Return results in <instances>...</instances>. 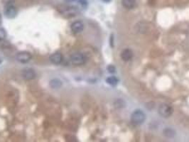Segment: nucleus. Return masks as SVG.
<instances>
[{
    "label": "nucleus",
    "instance_id": "obj_1",
    "mask_svg": "<svg viewBox=\"0 0 189 142\" xmlns=\"http://www.w3.org/2000/svg\"><path fill=\"white\" fill-rule=\"evenodd\" d=\"M146 115L142 110H135L132 114L131 121L134 125H140L145 121Z\"/></svg>",
    "mask_w": 189,
    "mask_h": 142
},
{
    "label": "nucleus",
    "instance_id": "obj_2",
    "mask_svg": "<svg viewBox=\"0 0 189 142\" xmlns=\"http://www.w3.org/2000/svg\"><path fill=\"white\" fill-rule=\"evenodd\" d=\"M4 13L8 19H14L17 16V8L15 7L14 3H9V4H5Z\"/></svg>",
    "mask_w": 189,
    "mask_h": 142
},
{
    "label": "nucleus",
    "instance_id": "obj_3",
    "mask_svg": "<svg viewBox=\"0 0 189 142\" xmlns=\"http://www.w3.org/2000/svg\"><path fill=\"white\" fill-rule=\"evenodd\" d=\"M159 113L163 117H169L173 113V108L167 104H161L159 107Z\"/></svg>",
    "mask_w": 189,
    "mask_h": 142
},
{
    "label": "nucleus",
    "instance_id": "obj_4",
    "mask_svg": "<svg viewBox=\"0 0 189 142\" xmlns=\"http://www.w3.org/2000/svg\"><path fill=\"white\" fill-rule=\"evenodd\" d=\"M71 63L75 65H83L85 62V58L83 54L80 53H75L71 56Z\"/></svg>",
    "mask_w": 189,
    "mask_h": 142
},
{
    "label": "nucleus",
    "instance_id": "obj_5",
    "mask_svg": "<svg viewBox=\"0 0 189 142\" xmlns=\"http://www.w3.org/2000/svg\"><path fill=\"white\" fill-rule=\"evenodd\" d=\"M32 55L30 53L26 51H22L19 52L16 55V59L17 61H19L21 63H26L30 61Z\"/></svg>",
    "mask_w": 189,
    "mask_h": 142
},
{
    "label": "nucleus",
    "instance_id": "obj_6",
    "mask_svg": "<svg viewBox=\"0 0 189 142\" xmlns=\"http://www.w3.org/2000/svg\"><path fill=\"white\" fill-rule=\"evenodd\" d=\"M36 76V73L31 68H26L22 71V77L26 80H31L34 79Z\"/></svg>",
    "mask_w": 189,
    "mask_h": 142
},
{
    "label": "nucleus",
    "instance_id": "obj_7",
    "mask_svg": "<svg viewBox=\"0 0 189 142\" xmlns=\"http://www.w3.org/2000/svg\"><path fill=\"white\" fill-rule=\"evenodd\" d=\"M84 24L80 21H76L71 24V30L75 33H78L83 31Z\"/></svg>",
    "mask_w": 189,
    "mask_h": 142
},
{
    "label": "nucleus",
    "instance_id": "obj_8",
    "mask_svg": "<svg viewBox=\"0 0 189 142\" xmlns=\"http://www.w3.org/2000/svg\"><path fill=\"white\" fill-rule=\"evenodd\" d=\"M49 58H50L51 63L55 65L61 64V62L63 61V56L60 53H55L52 54Z\"/></svg>",
    "mask_w": 189,
    "mask_h": 142
},
{
    "label": "nucleus",
    "instance_id": "obj_9",
    "mask_svg": "<svg viewBox=\"0 0 189 142\" xmlns=\"http://www.w3.org/2000/svg\"><path fill=\"white\" fill-rule=\"evenodd\" d=\"M133 57V52L130 49H125L121 53V58L124 61H128L130 60Z\"/></svg>",
    "mask_w": 189,
    "mask_h": 142
},
{
    "label": "nucleus",
    "instance_id": "obj_10",
    "mask_svg": "<svg viewBox=\"0 0 189 142\" xmlns=\"http://www.w3.org/2000/svg\"><path fill=\"white\" fill-rule=\"evenodd\" d=\"M122 4L125 9H132L136 5V0H122Z\"/></svg>",
    "mask_w": 189,
    "mask_h": 142
},
{
    "label": "nucleus",
    "instance_id": "obj_11",
    "mask_svg": "<svg viewBox=\"0 0 189 142\" xmlns=\"http://www.w3.org/2000/svg\"><path fill=\"white\" fill-rule=\"evenodd\" d=\"M163 135H164L165 136L168 137V138H173V137H174V136L176 134L175 131L171 128L164 129H163Z\"/></svg>",
    "mask_w": 189,
    "mask_h": 142
},
{
    "label": "nucleus",
    "instance_id": "obj_12",
    "mask_svg": "<svg viewBox=\"0 0 189 142\" xmlns=\"http://www.w3.org/2000/svg\"><path fill=\"white\" fill-rule=\"evenodd\" d=\"M62 85V82L58 79H53L50 81V86L52 88H59Z\"/></svg>",
    "mask_w": 189,
    "mask_h": 142
},
{
    "label": "nucleus",
    "instance_id": "obj_13",
    "mask_svg": "<svg viewBox=\"0 0 189 142\" xmlns=\"http://www.w3.org/2000/svg\"><path fill=\"white\" fill-rule=\"evenodd\" d=\"M118 79H117L116 77H114V76H111V77H109L107 78L106 80V82H107V84L110 85L112 86H115L118 83Z\"/></svg>",
    "mask_w": 189,
    "mask_h": 142
},
{
    "label": "nucleus",
    "instance_id": "obj_14",
    "mask_svg": "<svg viewBox=\"0 0 189 142\" xmlns=\"http://www.w3.org/2000/svg\"><path fill=\"white\" fill-rule=\"evenodd\" d=\"M125 106V103L122 100V99H118L115 102V107L116 108H118V109H120V108L124 107Z\"/></svg>",
    "mask_w": 189,
    "mask_h": 142
},
{
    "label": "nucleus",
    "instance_id": "obj_15",
    "mask_svg": "<svg viewBox=\"0 0 189 142\" xmlns=\"http://www.w3.org/2000/svg\"><path fill=\"white\" fill-rule=\"evenodd\" d=\"M6 38V31L3 28H0V41H2Z\"/></svg>",
    "mask_w": 189,
    "mask_h": 142
},
{
    "label": "nucleus",
    "instance_id": "obj_16",
    "mask_svg": "<svg viewBox=\"0 0 189 142\" xmlns=\"http://www.w3.org/2000/svg\"><path fill=\"white\" fill-rule=\"evenodd\" d=\"M107 69L108 72H109V73H115V66H113V65H109V66L107 67Z\"/></svg>",
    "mask_w": 189,
    "mask_h": 142
},
{
    "label": "nucleus",
    "instance_id": "obj_17",
    "mask_svg": "<svg viewBox=\"0 0 189 142\" xmlns=\"http://www.w3.org/2000/svg\"><path fill=\"white\" fill-rule=\"evenodd\" d=\"M3 2L5 4H9V3H14L15 2V0H2Z\"/></svg>",
    "mask_w": 189,
    "mask_h": 142
},
{
    "label": "nucleus",
    "instance_id": "obj_18",
    "mask_svg": "<svg viewBox=\"0 0 189 142\" xmlns=\"http://www.w3.org/2000/svg\"><path fill=\"white\" fill-rule=\"evenodd\" d=\"M80 4L83 7H85L87 5V1L86 0H80Z\"/></svg>",
    "mask_w": 189,
    "mask_h": 142
},
{
    "label": "nucleus",
    "instance_id": "obj_19",
    "mask_svg": "<svg viewBox=\"0 0 189 142\" xmlns=\"http://www.w3.org/2000/svg\"><path fill=\"white\" fill-rule=\"evenodd\" d=\"M110 44H111V45H112V46H113V45H112V44H113V36H111V40H110Z\"/></svg>",
    "mask_w": 189,
    "mask_h": 142
},
{
    "label": "nucleus",
    "instance_id": "obj_20",
    "mask_svg": "<svg viewBox=\"0 0 189 142\" xmlns=\"http://www.w3.org/2000/svg\"><path fill=\"white\" fill-rule=\"evenodd\" d=\"M66 1H68V2H71V1H75V0H66Z\"/></svg>",
    "mask_w": 189,
    "mask_h": 142
},
{
    "label": "nucleus",
    "instance_id": "obj_21",
    "mask_svg": "<svg viewBox=\"0 0 189 142\" xmlns=\"http://www.w3.org/2000/svg\"><path fill=\"white\" fill-rule=\"evenodd\" d=\"M102 1H105V2H109V1H110V0H102Z\"/></svg>",
    "mask_w": 189,
    "mask_h": 142
},
{
    "label": "nucleus",
    "instance_id": "obj_22",
    "mask_svg": "<svg viewBox=\"0 0 189 142\" xmlns=\"http://www.w3.org/2000/svg\"><path fill=\"white\" fill-rule=\"evenodd\" d=\"M1 15H0V24H1Z\"/></svg>",
    "mask_w": 189,
    "mask_h": 142
},
{
    "label": "nucleus",
    "instance_id": "obj_23",
    "mask_svg": "<svg viewBox=\"0 0 189 142\" xmlns=\"http://www.w3.org/2000/svg\"><path fill=\"white\" fill-rule=\"evenodd\" d=\"M1 63V59H0V63Z\"/></svg>",
    "mask_w": 189,
    "mask_h": 142
}]
</instances>
